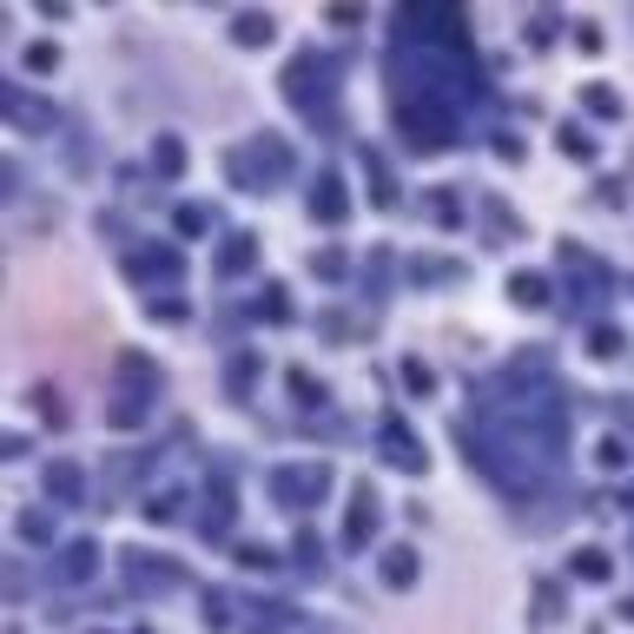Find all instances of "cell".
I'll use <instances>...</instances> for the list:
<instances>
[{
  "label": "cell",
  "instance_id": "ac0fdd59",
  "mask_svg": "<svg viewBox=\"0 0 634 634\" xmlns=\"http://www.w3.org/2000/svg\"><path fill=\"white\" fill-rule=\"evenodd\" d=\"M404 383H410V390H430V370H423V364L410 357V364H404Z\"/></svg>",
  "mask_w": 634,
  "mask_h": 634
},
{
  "label": "cell",
  "instance_id": "6da1fadb",
  "mask_svg": "<svg viewBox=\"0 0 634 634\" xmlns=\"http://www.w3.org/2000/svg\"><path fill=\"white\" fill-rule=\"evenodd\" d=\"M462 449L483 462L503 490H535L548 483L555 456H562V404H555L548 377H516L490 390V404L462 423Z\"/></svg>",
  "mask_w": 634,
  "mask_h": 634
},
{
  "label": "cell",
  "instance_id": "4fadbf2b",
  "mask_svg": "<svg viewBox=\"0 0 634 634\" xmlns=\"http://www.w3.org/2000/svg\"><path fill=\"white\" fill-rule=\"evenodd\" d=\"M245 258H252V238H245V231H238V238H231V245H225V271H245Z\"/></svg>",
  "mask_w": 634,
  "mask_h": 634
},
{
  "label": "cell",
  "instance_id": "9c48e42d",
  "mask_svg": "<svg viewBox=\"0 0 634 634\" xmlns=\"http://www.w3.org/2000/svg\"><path fill=\"white\" fill-rule=\"evenodd\" d=\"M238 40H245V47L271 40V14H238Z\"/></svg>",
  "mask_w": 634,
  "mask_h": 634
},
{
  "label": "cell",
  "instance_id": "5bb4252c",
  "mask_svg": "<svg viewBox=\"0 0 634 634\" xmlns=\"http://www.w3.org/2000/svg\"><path fill=\"white\" fill-rule=\"evenodd\" d=\"M21 535H27V542H47L53 529H47V516H40V509H27V516H21Z\"/></svg>",
  "mask_w": 634,
  "mask_h": 634
},
{
  "label": "cell",
  "instance_id": "5b68a950",
  "mask_svg": "<svg viewBox=\"0 0 634 634\" xmlns=\"http://www.w3.org/2000/svg\"><path fill=\"white\" fill-rule=\"evenodd\" d=\"M310 212L325 218V225L344 218V179H338V173H317V186H310Z\"/></svg>",
  "mask_w": 634,
  "mask_h": 634
},
{
  "label": "cell",
  "instance_id": "e0dca14e",
  "mask_svg": "<svg viewBox=\"0 0 634 634\" xmlns=\"http://www.w3.org/2000/svg\"><path fill=\"white\" fill-rule=\"evenodd\" d=\"M179 231H205V212L199 205H179Z\"/></svg>",
  "mask_w": 634,
  "mask_h": 634
},
{
  "label": "cell",
  "instance_id": "3957f363",
  "mask_svg": "<svg viewBox=\"0 0 634 634\" xmlns=\"http://www.w3.org/2000/svg\"><path fill=\"white\" fill-rule=\"evenodd\" d=\"M325 490H331V469L325 462H284V469H271V496L284 509H310Z\"/></svg>",
  "mask_w": 634,
  "mask_h": 634
},
{
  "label": "cell",
  "instance_id": "2e32d148",
  "mask_svg": "<svg viewBox=\"0 0 634 634\" xmlns=\"http://www.w3.org/2000/svg\"><path fill=\"white\" fill-rule=\"evenodd\" d=\"M562 145H569V152H582V158H588V132H582V126H562Z\"/></svg>",
  "mask_w": 634,
  "mask_h": 634
},
{
  "label": "cell",
  "instance_id": "30bf717a",
  "mask_svg": "<svg viewBox=\"0 0 634 634\" xmlns=\"http://www.w3.org/2000/svg\"><path fill=\"white\" fill-rule=\"evenodd\" d=\"M575 575L601 582V575H608V555H601V548H575Z\"/></svg>",
  "mask_w": 634,
  "mask_h": 634
},
{
  "label": "cell",
  "instance_id": "7a4b0ae2",
  "mask_svg": "<svg viewBox=\"0 0 634 634\" xmlns=\"http://www.w3.org/2000/svg\"><path fill=\"white\" fill-rule=\"evenodd\" d=\"M145 396H152V364L139 351H126L119 357V383H113V423L119 430H132L145 417Z\"/></svg>",
  "mask_w": 634,
  "mask_h": 634
},
{
  "label": "cell",
  "instance_id": "52a82bcc",
  "mask_svg": "<svg viewBox=\"0 0 634 634\" xmlns=\"http://www.w3.org/2000/svg\"><path fill=\"white\" fill-rule=\"evenodd\" d=\"M60 575H66V582H87V575H93V542H73L66 562H60Z\"/></svg>",
  "mask_w": 634,
  "mask_h": 634
},
{
  "label": "cell",
  "instance_id": "8fae6325",
  "mask_svg": "<svg viewBox=\"0 0 634 634\" xmlns=\"http://www.w3.org/2000/svg\"><path fill=\"white\" fill-rule=\"evenodd\" d=\"M509 297H516V304H542L548 284H542V278H509Z\"/></svg>",
  "mask_w": 634,
  "mask_h": 634
},
{
  "label": "cell",
  "instance_id": "9a60e30c",
  "mask_svg": "<svg viewBox=\"0 0 634 634\" xmlns=\"http://www.w3.org/2000/svg\"><path fill=\"white\" fill-rule=\"evenodd\" d=\"M588 106H595V113H621V106H614V87H588Z\"/></svg>",
  "mask_w": 634,
  "mask_h": 634
},
{
  "label": "cell",
  "instance_id": "8992f818",
  "mask_svg": "<svg viewBox=\"0 0 634 634\" xmlns=\"http://www.w3.org/2000/svg\"><path fill=\"white\" fill-rule=\"evenodd\" d=\"M383 582H390V588H410V582H417V548L390 542V548H383Z\"/></svg>",
  "mask_w": 634,
  "mask_h": 634
},
{
  "label": "cell",
  "instance_id": "7c38bea8",
  "mask_svg": "<svg viewBox=\"0 0 634 634\" xmlns=\"http://www.w3.org/2000/svg\"><path fill=\"white\" fill-rule=\"evenodd\" d=\"M152 158H158V173H179V166H186V158H179V139H158Z\"/></svg>",
  "mask_w": 634,
  "mask_h": 634
},
{
  "label": "cell",
  "instance_id": "277c9868",
  "mask_svg": "<svg viewBox=\"0 0 634 634\" xmlns=\"http://www.w3.org/2000/svg\"><path fill=\"white\" fill-rule=\"evenodd\" d=\"M377 443H383V456H390V462H404V469H417V476H423L430 449H423V443H417V436H410L404 423H396V417H390V423L377 430Z\"/></svg>",
  "mask_w": 634,
  "mask_h": 634
},
{
  "label": "cell",
  "instance_id": "ba28073f",
  "mask_svg": "<svg viewBox=\"0 0 634 634\" xmlns=\"http://www.w3.org/2000/svg\"><path fill=\"white\" fill-rule=\"evenodd\" d=\"M370 516H377V503H370V490H357V496H351V542H364Z\"/></svg>",
  "mask_w": 634,
  "mask_h": 634
}]
</instances>
